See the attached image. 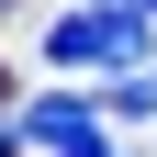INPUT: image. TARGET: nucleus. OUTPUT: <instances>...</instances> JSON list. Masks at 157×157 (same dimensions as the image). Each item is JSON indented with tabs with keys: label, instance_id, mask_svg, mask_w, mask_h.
Returning <instances> with one entry per match:
<instances>
[{
	"label": "nucleus",
	"instance_id": "1",
	"mask_svg": "<svg viewBox=\"0 0 157 157\" xmlns=\"http://www.w3.org/2000/svg\"><path fill=\"white\" fill-rule=\"evenodd\" d=\"M45 56L56 67H146V11L135 0H67L45 23Z\"/></svg>",
	"mask_w": 157,
	"mask_h": 157
},
{
	"label": "nucleus",
	"instance_id": "4",
	"mask_svg": "<svg viewBox=\"0 0 157 157\" xmlns=\"http://www.w3.org/2000/svg\"><path fill=\"white\" fill-rule=\"evenodd\" d=\"M135 11H146V0H135Z\"/></svg>",
	"mask_w": 157,
	"mask_h": 157
},
{
	"label": "nucleus",
	"instance_id": "3",
	"mask_svg": "<svg viewBox=\"0 0 157 157\" xmlns=\"http://www.w3.org/2000/svg\"><path fill=\"white\" fill-rule=\"evenodd\" d=\"M112 112L146 124V112H157V67H124V78H112Z\"/></svg>",
	"mask_w": 157,
	"mask_h": 157
},
{
	"label": "nucleus",
	"instance_id": "5",
	"mask_svg": "<svg viewBox=\"0 0 157 157\" xmlns=\"http://www.w3.org/2000/svg\"><path fill=\"white\" fill-rule=\"evenodd\" d=\"M146 11H157V0H146Z\"/></svg>",
	"mask_w": 157,
	"mask_h": 157
},
{
	"label": "nucleus",
	"instance_id": "2",
	"mask_svg": "<svg viewBox=\"0 0 157 157\" xmlns=\"http://www.w3.org/2000/svg\"><path fill=\"white\" fill-rule=\"evenodd\" d=\"M23 146H45V157H112V146H101V101H67V90H45V101L23 112Z\"/></svg>",
	"mask_w": 157,
	"mask_h": 157
}]
</instances>
